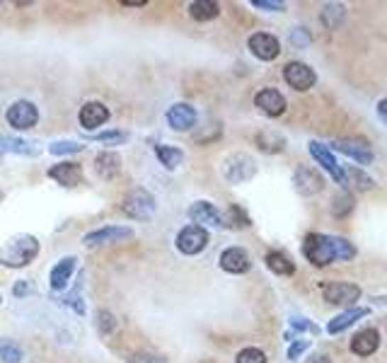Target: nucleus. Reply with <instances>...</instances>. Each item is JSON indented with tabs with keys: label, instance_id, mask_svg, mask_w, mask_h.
<instances>
[{
	"label": "nucleus",
	"instance_id": "nucleus-1",
	"mask_svg": "<svg viewBox=\"0 0 387 363\" xmlns=\"http://www.w3.org/2000/svg\"><path fill=\"white\" fill-rule=\"evenodd\" d=\"M303 255L313 267H327L332 262H351L356 257V247L346 238L308 233L303 240Z\"/></svg>",
	"mask_w": 387,
	"mask_h": 363
},
{
	"label": "nucleus",
	"instance_id": "nucleus-2",
	"mask_svg": "<svg viewBox=\"0 0 387 363\" xmlns=\"http://www.w3.org/2000/svg\"><path fill=\"white\" fill-rule=\"evenodd\" d=\"M39 255V240L27 233L10 238L8 242L0 247V264L10 267V269H22L27 264H32Z\"/></svg>",
	"mask_w": 387,
	"mask_h": 363
},
{
	"label": "nucleus",
	"instance_id": "nucleus-3",
	"mask_svg": "<svg viewBox=\"0 0 387 363\" xmlns=\"http://www.w3.org/2000/svg\"><path fill=\"white\" fill-rule=\"evenodd\" d=\"M254 174H257L254 157L245 153H235L223 160V177L230 182V184H245V182H249Z\"/></svg>",
	"mask_w": 387,
	"mask_h": 363
},
{
	"label": "nucleus",
	"instance_id": "nucleus-4",
	"mask_svg": "<svg viewBox=\"0 0 387 363\" xmlns=\"http://www.w3.org/2000/svg\"><path fill=\"white\" fill-rule=\"evenodd\" d=\"M121 211L133 220H148L155 213V196L148 189H133L121 201Z\"/></svg>",
	"mask_w": 387,
	"mask_h": 363
},
{
	"label": "nucleus",
	"instance_id": "nucleus-5",
	"mask_svg": "<svg viewBox=\"0 0 387 363\" xmlns=\"http://www.w3.org/2000/svg\"><path fill=\"white\" fill-rule=\"evenodd\" d=\"M322 296L332 306L354 308L356 301L361 298V289L356 284H349V281H330V284L322 286Z\"/></svg>",
	"mask_w": 387,
	"mask_h": 363
},
{
	"label": "nucleus",
	"instance_id": "nucleus-6",
	"mask_svg": "<svg viewBox=\"0 0 387 363\" xmlns=\"http://www.w3.org/2000/svg\"><path fill=\"white\" fill-rule=\"evenodd\" d=\"M133 230L128 225H104L97 228V230L87 233L83 238L85 247H99V245H114V242H124V240H131Z\"/></svg>",
	"mask_w": 387,
	"mask_h": 363
},
{
	"label": "nucleus",
	"instance_id": "nucleus-7",
	"mask_svg": "<svg viewBox=\"0 0 387 363\" xmlns=\"http://www.w3.org/2000/svg\"><path fill=\"white\" fill-rule=\"evenodd\" d=\"M310 155L315 157V160L320 162V167L325 169L330 177L337 182V184H349V179H346V169L339 165L337 162V157L332 155V150L327 148V145H322L318 143V140H310Z\"/></svg>",
	"mask_w": 387,
	"mask_h": 363
},
{
	"label": "nucleus",
	"instance_id": "nucleus-8",
	"mask_svg": "<svg viewBox=\"0 0 387 363\" xmlns=\"http://www.w3.org/2000/svg\"><path fill=\"white\" fill-rule=\"evenodd\" d=\"M39 121V109L34 107L27 99H17L13 107L8 109V124L15 128V131H29L34 128Z\"/></svg>",
	"mask_w": 387,
	"mask_h": 363
},
{
	"label": "nucleus",
	"instance_id": "nucleus-9",
	"mask_svg": "<svg viewBox=\"0 0 387 363\" xmlns=\"http://www.w3.org/2000/svg\"><path fill=\"white\" fill-rule=\"evenodd\" d=\"M208 245V230L206 228H198V225H186L179 230L177 235V250L181 255H198L203 252Z\"/></svg>",
	"mask_w": 387,
	"mask_h": 363
},
{
	"label": "nucleus",
	"instance_id": "nucleus-10",
	"mask_svg": "<svg viewBox=\"0 0 387 363\" xmlns=\"http://www.w3.org/2000/svg\"><path fill=\"white\" fill-rule=\"evenodd\" d=\"M284 80L293 87V90L305 92V90H310V87L318 83V75H315V70L310 66H305V63L291 61V63H286V66H284Z\"/></svg>",
	"mask_w": 387,
	"mask_h": 363
},
{
	"label": "nucleus",
	"instance_id": "nucleus-11",
	"mask_svg": "<svg viewBox=\"0 0 387 363\" xmlns=\"http://www.w3.org/2000/svg\"><path fill=\"white\" fill-rule=\"evenodd\" d=\"M293 186H296V191L301 196H315L325 186V177L313 167H298L293 172Z\"/></svg>",
	"mask_w": 387,
	"mask_h": 363
},
{
	"label": "nucleus",
	"instance_id": "nucleus-12",
	"mask_svg": "<svg viewBox=\"0 0 387 363\" xmlns=\"http://www.w3.org/2000/svg\"><path fill=\"white\" fill-rule=\"evenodd\" d=\"M247 46L259 61H274V58H279V54H281V42L274 37V34H267V32L252 34Z\"/></svg>",
	"mask_w": 387,
	"mask_h": 363
},
{
	"label": "nucleus",
	"instance_id": "nucleus-13",
	"mask_svg": "<svg viewBox=\"0 0 387 363\" xmlns=\"http://www.w3.org/2000/svg\"><path fill=\"white\" fill-rule=\"evenodd\" d=\"M189 218L194 220V225H198V228H206V225L208 228H223V225H225V218H223V213L211 201L191 203Z\"/></svg>",
	"mask_w": 387,
	"mask_h": 363
},
{
	"label": "nucleus",
	"instance_id": "nucleus-14",
	"mask_svg": "<svg viewBox=\"0 0 387 363\" xmlns=\"http://www.w3.org/2000/svg\"><path fill=\"white\" fill-rule=\"evenodd\" d=\"M334 148H337L339 153L349 155L351 160H356L359 165H371L373 162L371 145L361 138H339V140H334Z\"/></svg>",
	"mask_w": 387,
	"mask_h": 363
},
{
	"label": "nucleus",
	"instance_id": "nucleus-15",
	"mask_svg": "<svg viewBox=\"0 0 387 363\" xmlns=\"http://www.w3.org/2000/svg\"><path fill=\"white\" fill-rule=\"evenodd\" d=\"M254 104L267 116H281L286 112V97L279 90H274V87H264V90L257 92Z\"/></svg>",
	"mask_w": 387,
	"mask_h": 363
},
{
	"label": "nucleus",
	"instance_id": "nucleus-16",
	"mask_svg": "<svg viewBox=\"0 0 387 363\" xmlns=\"http://www.w3.org/2000/svg\"><path fill=\"white\" fill-rule=\"evenodd\" d=\"M78 121H80V126H83L85 131H95V128L104 126L109 121L107 104H102V102L83 104V109H80V114H78Z\"/></svg>",
	"mask_w": 387,
	"mask_h": 363
},
{
	"label": "nucleus",
	"instance_id": "nucleus-17",
	"mask_svg": "<svg viewBox=\"0 0 387 363\" xmlns=\"http://www.w3.org/2000/svg\"><path fill=\"white\" fill-rule=\"evenodd\" d=\"M167 124L174 128V131H189V128L196 124V109L191 104H172L167 109Z\"/></svg>",
	"mask_w": 387,
	"mask_h": 363
},
{
	"label": "nucleus",
	"instance_id": "nucleus-18",
	"mask_svg": "<svg viewBox=\"0 0 387 363\" xmlns=\"http://www.w3.org/2000/svg\"><path fill=\"white\" fill-rule=\"evenodd\" d=\"M380 349V332L375 327H368V330H361L359 335L351 339V351L361 359L366 356H373L375 351Z\"/></svg>",
	"mask_w": 387,
	"mask_h": 363
},
{
	"label": "nucleus",
	"instance_id": "nucleus-19",
	"mask_svg": "<svg viewBox=\"0 0 387 363\" xmlns=\"http://www.w3.org/2000/svg\"><path fill=\"white\" fill-rule=\"evenodd\" d=\"M249 255L242 247H228L220 255V269L228 274H245L249 269Z\"/></svg>",
	"mask_w": 387,
	"mask_h": 363
},
{
	"label": "nucleus",
	"instance_id": "nucleus-20",
	"mask_svg": "<svg viewBox=\"0 0 387 363\" xmlns=\"http://www.w3.org/2000/svg\"><path fill=\"white\" fill-rule=\"evenodd\" d=\"M49 177L63 186H75L83 182V167L78 162H58L49 169Z\"/></svg>",
	"mask_w": 387,
	"mask_h": 363
},
{
	"label": "nucleus",
	"instance_id": "nucleus-21",
	"mask_svg": "<svg viewBox=\"0 0 387 363\" xmlns=\"http://www.w3.org/2000/svg\"><path fill=\"white\" fill-rule=\"evenodd\" d=\"M75 257H63L58 264L51 269V277H49V281H51V289L54 291H63L68 286V281H70V277H73V272H75Z\"/></svg>",
	"mask_w": 387,
	"mask_h": 363
},
{
	"label": "nucleus",
	"instance_id": "nucleus-22",
	"mask_svg": "<svg viewBox=\"0 0 387 363\" xmlns=\"http://www.w3.org/2000/svg\"><path fill=\"white\" fill-rule=\"evenodd\" d=\"M366 315H368V308H349V310H344L342 315H337L334 320H330V325H327V332H330V335H342L344 330H349V327L354 325L356 320L366 318Z\"/></svg>",
	"mask_w": 387,
	"mask_h": 363
},
{
	"label": "nucleus",
	"instance_id": "nucleus-23",
	"mask_svg": "<svg viewBox=\"0 0 387 363\" xmlns=\"http://www.w3.org/2000/svg\"><path fill=\"white\" fill-rule=\"evenodd\" d=\"M264 262H267V267L271 269L274 274H279V277H291V274L296 272V264H293L291 257L286 255V252L271 250L267 257H264Z\"/></svg>",
	"mask_w": 387,
	"mask_h": 363
},
{
	"label": "nucleus",
	"instance_id": "nucleus-24",
	"mask_svg": "<svg viewBox=\"0 0 387 363\" xmlns=\"http://www.w3.org/2000/svg\"><path fill=\"white\" fill-rule=\"evenodd\" d=\"M95 165H97V172L102 174V179H114L116 174L121 172V157L116 153L104 150V153H99L95 157Z\"/></svg>",
	"mask_w": 387,
	"mask_h": 363
},
{
	"label": "nucleus",
	"instance_id": "nucleus-25",
	"mask_svg": "<svg viewBox=\"0 0 387 363\" xmlns=\"http://www.w3.org/2000/svg\"><path fill=\"white\" fill-rule=\"evenodd\" d=\"M189 15L194 17L196 22H208V20H215L220 15V5L213 3V0H194L189 5Z\"/></svg>",
	"mask_w": 387,
	"mask_h": 363
},
{
	"label": "nucleus",
	"instance_id": "nucleus-26",
	"mask_svg": "<svg viewBox=\"0 0 387 363\" xmlns=\"http://www.w3.org/2000/svg\"><path fill=\"white\" fill-rule=\"evenodd\" d=\"M344 17H346V5H342V3H327V5H322L320 22L327 29H337L344 22Z\"/></svg>",
	"mask_w": 387,
	"mask_h": 363
},
{
	"label": "nucleus",
	"instance_id": "nucleus-27",
	"mask_svg": "<svg viewBox=\"0 0 387 363\" xmlns=\"http://www.w3.org/2000/svg\"><path fill=\"white\" fill-rule=\"evenodd\" d=\"M0 148L13 150V153H20V155L39 153V148L34 140H20V138H13V136H0Z\"/></svg>",
	"mask_w": 387,
	"mask_h": 363
},
{
	"label": "nucleus",
	"instance_id": "nucleus-28",
	"mask_svg": "<svg viewBox=\"0 0 387 363\" xmlns=\"http://www.w3.org/2000/svg\"><path fill=\"white\" fill-rule=\"evenodd\" d=\"M155 155L167 169L179 167L181 160H184V153L179 148H174V145H155Z\"/></svg>",
	"mask_w": 387,
	"mask_h": 363
},
{
	"label": "nucleus",
	"instance_id": "nucleus-29",
	"mask_svg": "<svg viewBox=\"0 0 387 363\" xmlns=\"http://www.w3.org/2000/svg\"><path fill=\"white\" fill-rule=\"evenodd\" d=\"M257 145L264 153H281L286 148V140L279 136V133H271V131H264V133H257Z\"/></svg>",
	"mask_w": 387,
	"mask_h": 363
},
{
	"label": "nucleus",
	"instance_id": "nucleus-30",
	"mask_svg": "<svg viewBox=\"0 0 387 363\" xmlns=\"http://www.w3.org/2000/svg\"><path fill=\"white\" fill-rule=\"evenodd\" d=\"M346 179H349V184H354L359 191H371L375 186L373 177H368L361 167H346Z\"/></svg>",
	"mask_w": 387,
	"mask_h": 363
},
{
	"label": "nucleus",
	"instance_id": "nucleus-31",
	"mask_svg": "<svg viewBox=\"0 0 387 363\" xmlns=\"http://www.w3.org/2000/svg\"><path fill=\"white\" fill-rule=\"evenodd\" d=\"M351 211H354V196H351L349 191H339V194L332 199V213L337 216V218H344Z\"/></svg>",
	"mask_w": 387,
	"mask_h": 363
},
{
	"label": "nucleus",
	"instance_id": "nucleus-32",
	"mask_svg": "<svg viewBox=\"0 0 387 363\" xmlns=\"http://www.w3.org/2000/svg\"><path fill=\"white\" fill-rule=\"evenodd\" d=\"M223 218H225V225H232V228H247V225H252L249 223V216L245 213V208L237 206V203H232Z\"/></svg>",
	"mask_w": 387,
	"mask_h": 363
},
{
	"label": "nucleus",
	"instance_id": "nucleus-33",
	"mask_svg": "<svg viewBox=\"0 0 387 363\" xmlns=\"http://www.w3.org/2000/svg\"><path fill=\"white\" fill-rule=\"evenodd\" d=\"M0 361L3 363H20L22 361V349L15 342H0Z\"/></svg>",
	"mask_w": 387,
	"mask_h": 363
},
{
	"label": "nucleus",
	"instance_id": "nucleus-34",
	"mask_svg": "<svg viewBox=\"0 0 387 363\" xmlns=\"http://www.w3.org/2000/svg\"><path fill=\"white\" fill-rule=\"evenodd\" d=\"M95 140H97V143H102V145H121V143H126V140H128V133L121 131V128H114V131L97 133Z\"/></svg>",
	"mask_w": 387,
	"mask_h": 363
},
{
	"label": "nucleus",
	"instance_id": "nucleus-35",
	"mask_svg": "<svg viewBox=\"0 0 387 363\" xmlns=\"http://www.w3.org/2000/svg\"><path fill=\"white\" fill-rule=\"evenodd\" d=\"M85 145L75 143V140H56V143L49 145V153L54 155H68V153H80Z\"/></svg>",
	"mask_w": 387,
	"mask_h": 363
},
{
	"label": "nucleus",
	"instance_id": "nucleus-36",
	"mask_svg": "<svg viewBox=\"0 0 387 363\" xmlns=\"http://www.w3.org/2000/svg\"><path fill=\"white\" fill-rule=\"evenodd\" d=\"M235 363H267V354L262 349H254V347H247L237 354Z\"/></svg>",
	"mask_w": 387,
	"mask_h": 363
},
{
	"label": "nucleus",
	"instance_id": "nucleus-37",
	"mask_svg": "<svg viewBox=\"0 0 387 363\" xmlns=\"http://www.w3.org/2000/svg\"><path fill=\"white\" fill-rule=\"evenodd\" d=\"M291 44L296 46V49H308V46L313 44V37H310V32L305 27H296L291 32Z\"/></svg>",
	"mask_w": 387,
	"mask_h": 363
},
{
	"label": "nucleus",
	"instance_id": "nucleus-38",
	"mask_svg": "<svg viewBox=\"0 0 387 363\" xmlns=\"http://www.w3.org/2000/svg\"><path fill=\"white\" fill-rule=\"evenodd\" d=\"M97 327H99V332H102V335H109L111 330H114L116 327V320H114V315L111 313H107V310H102V313L97 315Z\"/></svg>",
	"mask_w": 387,
	"mask_h": 363
},
{
	"label": "nucleus",
	"instance_id": "nucleus-39",
	"mask_svg": "<svg viewBox=\"0 0 387 363\" xmlns=\"http://www.w3.org/2000/svg\"><path fill=\"white\" fill-rule=\"evenodd\" d=\"M252 5H254V8H262V10H271V13L286 10V3H281V0H252Z\"/></svg>",
	"mask_w": 387,
	"mask_h": 363
},
{
	"label": "nucleus",
	"instance_id": "nucleus-40",
	"mask_svg": "<svg viewBox=\"0 0 387 363\" xmlns=\"http://www.w3.org/2000/svg\"><path fill=\"white\" fill-rule=\"evenodd\" d=\"M308 349H310V342H308V339H296V342L291 344V349H288V359H291V361H298V356L305 354Z\"/></svg>",
	"mask_w": 387,
	"mask_h": 363
},
{
	"label": "nucleus",
	"instance_id": "nucleus-41",
	"mask_svg": "<svg viewBox=\"0 0 387 363\" xmlns=\"http://www.w3.org/2000/svg\"><path fill=\"white\" fill-rule=\"evenodd\" d=\"M291 327H293V330H298V332H313V335H318V332H320L313 322L305 320V318H291Z\"/></svg>",
	"mask_w": 387,
	"mask_h": 363
},
{
	"label": "nucleus",
	"instance_id": "nucleus-42",
	"mask_svg": "<svg viewBox=\"0 0 387 363\" xmlns=\"http://www.w3.org/2000/svg\"><path fill=\"white\" fill-rule=\"evenodd\" d=\"M128 363H167L165 359H160V356H150V354H143V356H133Z\"/></svg>",
	"mask_w": 387,
	"mask_h": 363
},
{
	"label": "nucleus",
	"instance_id": "nucleus-43",
	"mask_svg": "<svg viewBox=\"0 0 387 363\" xmlns=\"http://www.w3.org/2000/svg\"><path fill=\"white\" fill-rule=\"evenodd\" d=\"M29 294H34V286L32 284H17L15 286V296H29Z\"/></svg>",
	"mask_w": 387,
	"mask_h": 363
},
{
	"label": "nucleus",
	"instance_id": "nucleus-44",
	"mask_svg": "<svg viewBox=\"0 0 387 363\" xmlns=\"http://www.w3.org/2000/svg\"><path fill=\"white\" fill-rule=\"evenodd\" d=\"M378 116L387 124V99H380L378 102Z\"/></svg>",
	"mask_w": 387,
	"mask_h": 363
},
{
	"label": "nucleus",
	"instance_id": "nucleus-45",
	"mask_svg": "<svg viewBox=\"0 0 387 363\" xmlns=\"http://www.w3.org/2000/svg\"><path fill=\"white\" fill-rule=\"evenodd\" d=\"M308 363H332V361H330V356L318 354V356H313V359H308Z\"/></svg>",
	"mask_w": 387,
	"mask_h": 363
},
{
	"label": "nucleus",
	"instance_id": "nucleus-46",
	"mask_svg": "<svg viewBox=\"0 0 387 363\" xmlns=\"http://www.w3.org/2000/svg\"><path fill=\"white\" fill-rule=\"evenodd\" d=\"M121 5H126V8H143L145 0H124Z\"/></svg>",
	"mask_w": 387,
	"mask_h": 363
},
{
	"label": "nucleus",
	"instance_id": "nucleus-47",
	"mask_svg": "<svg viewBox=\"0 0 387 363\" xmlns=\"http://www.w3.org/2000/svg\"><path fill=\"white\" fill-rule=\"evenodd\" d=\"M0 199H3V194H0Z\"/></svg>",
	"mask_w": 387,
	"mask_h": 363
}]
</instances>
